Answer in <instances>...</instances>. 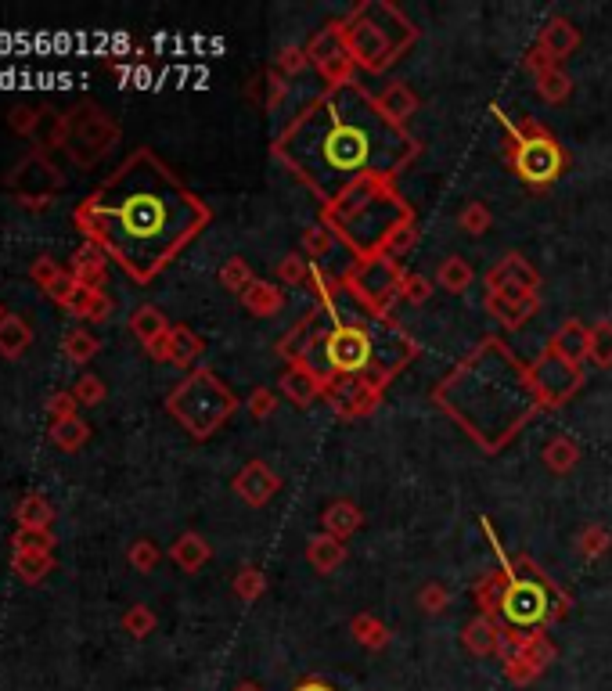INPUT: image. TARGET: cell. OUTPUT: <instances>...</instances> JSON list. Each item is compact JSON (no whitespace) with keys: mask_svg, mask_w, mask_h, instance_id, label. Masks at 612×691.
<instances>
[{"mask_svg":"<svg viewBox=\"0 0 612 691\" xmlns=\"http://www.w3.org/2000/svg\"><path fill=\"white\" fill-rule=\"evenodd\" d=\"M72 224L137 285H148L209 224V209L152 148H137L76 206Z\"/></svg>","mask_w":612,"mask_h":691,"instance_id":"obj_1","label":"cell"},{"mask_svg":"<svg viewBox=\"0 0 612 691\" xmlns=\"http://www.w3.org/2000/svg\"><path fill=\"white\" fill-rule=\"evenodd\" d=\"M281 155L324 198H339L364 180L389 177L411 155V137L382 116L378 101L353 83L317 101L281 141Z\"/></svg>","mask_w":612,"mask_h":691,"instance_id":"obj_2","label":"cell"},{"mask_svg":"<svg viewBox=\"0 0 612 691\" xmlns=\"http://www.w3.org/2000/svg\"><path fill=\"white\" fill-rule=\"evenodd\" d=\"M166 407H170L173 418H177L195 440H206V436H213V432L231 418V411L238 404H234V396L227 393V386L213 375V371L198 368L173 389Z\"/></svg>","mask_w":612,"mask_h":691,"instance_id":"obj_3","label":"cell"},{"mask_svg":"<svg viewBox=\"0 0 612 691\" xmlns=\"http://www.w3.org/2000/svg\"><path fill=\"white\" fill-rule=\"evenodd\" d=\"M119 137H123V130H119V123L108 116L105 108L94 105V101H80L76 108L65 112L58 152L69 155V162H76L83 170H90V166H98L116 148Z\"/></svg>","mask_w":612,"mask_h":691,"instance_id":"obj_4","label":"cell"},{"mask_svg":"<svg viewBox=\"0 0 612 691\" xmlns=\"http://www.w3.org/2000/svg\"><path fill=\"white\" fill-rule=\"evenodd\" d=\"M4 188L15 195L18 206L47 209L54 198L62 195L65 173H62V166L51 159V152H40V148H33L26 159L15 162V166L8 170V177H4Z\"/></svg>","mask_w":612,"mask_h":691,"instance_id":"obj_5","label":"cell"},{"mask_svg":"<svg viewBox=\"0 0 612 691\" xmlns=\"http://www.w3.org/2000/svg\"><path fill=\"white\" fill-rule=\"evenodd\" d=\"M324 368L339 378H353L360 371H375V339L360 324H339L324 339Z\"/></svg>","mask_w":612,"mask_h":691,"instance_id":"obj_6","label":"cell"},{"mask_svg":"<svg viewBox=\"0 0 612 691\" xmlns=\"http://www.w3.org/2000/svg\"><path fill=\"white\" fill-rule=\"evenodd\" d=\"M346 51L353 54V62H360L364 69L378 72V69H386L389 62L396 58V51L404 44H396V40H389V33L382 26H375L371 22V11L368 8H360L357 18L350 22V29H346Z\"/></svg>","mask_w":612,"mask_h":691,"instance_id":"obj_7","label":"cell"},{"mask_svg":"<svg viewBox=\"0 0 612 691\" xmlns=\"http://www.w3.org/2000/svg\"><path fill=\"white\" fill-rule=\"evenodd\" d=\"M497 609H501V616L512 627L533 630L551 616V594L540 580H522L519 576V580H512V584L504 587Z\"/></svg>","mask_w":612,"mask_h":691,"instance_id":"obj_8","label":"cell"},{"mask_svg":"<svg viewBox=\"0 0 612 691\" xmlns=\"http://www.w3.org/2000/svg\"><path fill=\"white\" fill-rule=\"evenodd\" d=\"M562 166H566V155H562V148L544 134L530 137V141H522L519 148H515V173H519L526 184H533V188L551 184V180L562 173Z\"/></svg>","mask_w":612,"mask_h":691,"instance_id":"obj_9","label":"cell"},{"mask_svg":"<svg viewBox=\"0 0 612 691\" xmlns=\"http://www.w3.org/2000/svg\"><path fill=\"white\" fill-rule=\"evenodd\" d=\"M400 281H404V274H400L396 263L382 252V256H371V260L357 270V281H353V285H357L360 296L375 299V303H386L396 288H400Z\"/></svg>","mask_w":612,"mask_h":691,"instance_id":"obj_10","label":"cell"},{"mask_svg":"<svg viewBox=\"0 0 612 691\" xmlns=\"http://www.w3.org/2000/svg\"><path fill=\"white\" fill-rule=\"evenodd\" d=\"M69 274L76 278L80 288H90V292H105L108 285V256L98 249V245H83V249L72 252Z\"/></svg>","mask_w":612,"mask_h":691,"instance_id":"obj_11","label":"cell"},{"mask_svg":"<svg viewBox=\"0 0 612 691\" xmlns=\"http://www.w3.org/2000/svg\"><path fill=\"white\" fill-rule=\"evenodd\" d=\"M278 476L270 472L263 461H249V465L238 472V479H234V490L245 497L249 504H267L270 497L278 494Z\"/></svg>","mask_w":612,"mask_h":691,"instance_id":"obj_12","label":"cell"},{"mask_svg":"<svg viewBox=\"0 0 612 691\" xmlns=\"http://www.w3.org/2000/svg\"><path fill=\"white\" fill-rule=\"evenodd\" d=\"M29 346H33V328H29L26 317H18V314L4 317V321H0V357L18 360Z\"/></svg>","mask_w":612,"mask_h":691,"instance_id":"obj_13","label":"cell"},{"mask_svg":"<svg viewBox=\"0 0 612 691\" xmlns=\"http://www.w3.org/2000/svg\"><path fill=\"white\" fill-rule=\"evenodd\" d=\"M11 573L22 584H40L44 576L54 573V558L47 551H11Z\"/></svg>","mask_w":612,"mask_h":691,"instance_id":"obj_14","label":"cell"},{"mask_svg":"<svg viewBox=\"0 0 612 691\" xmlns=\"http://www.w3.org/2000/svg\"><path fill=\"white\" fill-rule=\"evenodd\" d=\"M18 530H51L54 508L44 494H26L15 508Z\"/></svg>","mask_w":612,"mask_h":691,"instance_id":"obj_15","label":"cell"},{"mask_svg":"<svg viewBox=\"0 0 612 691\" xmlns=\"http://www.w3.org/2000/svg\"><path fill=\"white\" fill-rule=\"evenodd\" d=\"M65 310L76 317H87V321H108L112 314V299L108 292H90V288H76L72 299L65 303Z\"/></svg>","mask_w":612,"mask_h":691,"instance_id":"obj_16","label":"cell"},{"mask_svg":"<svg viewBox=\"0 0 612 691\" xmlns=\"http://www.w3.org/2000/svg\"><path fill=\"white\" fill-rule=\"evenodd\" d=\"M281 389L292 396V404L306 407V404H314L317 396H321V378H317L314 371L292 368V371H285V375H281Z\"/></svg>","mask_w":612,"mask_h":691,"instance_id":"obj_17","label":"cell"},{"mask_svg":"<svg viewBox=\"0 0 612 691\" xmlns=\"http://www.w3.org/2000/svg\"><path fill=\"white\" fill-rule=\"evenodd\" d=\"M170 555L184 573H198V569L209 562V544L198 537V533H184V537L170 548Z\"/></svg>","mask_w":612,"mask_h":691,"instance_id":"obj_18","label":"cell"},{"mask_svg":"<svg viewBox=\"0 0 612 691\" xmlns=\"http://www.w3.org/2000/svg\"><path fill=\"white\" fill-rule=\"evenodd\" d=\"M461 641H465V648L468 652H476V656H490V652L501 648V634H497V627H494L490 616H479V620L468 623L465 634H461Z\"/></svg>","mask_w":612,"mask_h":691,"instance_id":"obj_19","label":"cell"},{"mask_svg":"<svg viewBox=\"0 0 612 691\" xmlns=\"http://www.w3.org/2000/svg\"><path fill=\"white\" fill-rule=\"evenodd\" d=\"M130 332H134L144 346H152L155 339H162V335L170 332V324H166L162 310H155V306H137L134 314H130Z\"/></svg>","mask_w":612,"mask_h":691,"instance_id":"obj_20","label":"cell"},{"mask_svg":"<svg viewBox=\"0 0 612 691\" xmlns=\"http://www.w3.org/2000/svg\"><path fill=\"white\" fill-rule=\"evenodd\" d=\"M306 558H310V566L321 569V573H332L335 566H339L342 558H346V548H342V540L332 537V533H324V537H314L310 540V548H306Z\"/></svg>","mask_w":612,"mask_h":691,"instance_id":"obj_21","label":"cell"},{"mask_svg":"<svg viewBox=\"0 0 612 691\" xmlns=\"http://www.w3.org/2000/svg\"><path fill=\"white\" fill-rule=\"evenodd\" d=\"M576 29L569 26L566 18H555V22H548V29H544V36H540V51L551 54V62L555 58H562V54H569L576 47Z\"/></svg>","mask_w":612,"mask_h":691,"instance_id":"obj_22","label":"cell"},{"mask_svg":"<svg viewBox=\"0 0 612 691\" xmlns=\"http://www.w3.org/2000/svg\"><path fill=\"white\" fill-rule=\"evenodd\" d=\"M202 357V339L191 332L188 324H177L170 328V360L177 368H191V360Z\"/></svg>","mask_w":612,"mask_h":691,"instance_id":"obj_23","label":"cell"},{"mask_svg":"<svg viewBox=\"0 0 612 691\" xmlns=\"http://www.w3.org/2000/svg\"><path fill=\"white\" fill-rule=\"evenodd\" d=\"M378 108H382V116L393 119V123L400 126L404 123V116H411L414 108H418V98H414L404 83H393L386 94H378Z\"/></svg>","mask_w":612,"mask_h":691,"instance_id":"obj_24","label":"cell"},{"mask_svg":"<svg viewBox=\"0 0 612 691\" xmlns=\"http://www.w3.org/2000/svg\"><path fill=\"white\" fill-rule=\"evenodd\" d=\"M551 353H555V357H562L566 364H573V368H576V364H580V357L587 353V332L576 321H569L566 328L555 335V346H551Z\"/></svg>","mask_w":612,"mask_h":691,"instance_id":"obj_25","label":"cell"},{"mask_svg":"<svg viewBox=\"0 0 612 691\" xmlns=\"http://www.w3.org/2000/svg\"><path fill=\"white\" fill-rule=\"evenodd\" d=\"M242 303L249 306L252 314H260V317L278 314V310H281V288L263 285V281H252V285L242 292Z\"/></svg>","mask_w":612,"mask_h":691,"instance_id":"obj_26","label":"cell"},{"mask_svg":"<svg viewBox=\"0 0 612 691\" xmlns=\"http://www.w3.org/2000/svg\"><path fill=\"white\" fill-rule=\"evenodd\" d=\"M62 350L72 364H87V360L101 350V342H98V335H90L87 328H69L62 339Z\"/></svg>","mask_w":612,"mask_h":691,"instance_id":"obj_27","label":"cell"},{"mask_svg":"<svg viewBox=\"0 0 612 691\" xmlns=\"http://www.w3.org/2000/svg\"><path fill=\"white\" fill-rule=\"evenodd\" d=\"M324 526H328V533L332 537H350L353 530H360V512L353 508L350 501H339L328 508V515H324Z\"/></svg>","mask_w":612,"mask_h":691,"instance_id":"obj_28","label":"cell"},{"mask_svg":"<svg viewBox=\"0 0 612 691\" xmlns=\"http://www.w3.org/2000/svg\"><path fill=\"white\" fill-rule=\"evenodd\" d=\"M51 440L58 443L62 450H80L83 443L90 440V425L83 418H69V422H54L51 425Z\"/></svg>","mask_w":612,"mask_h":691,"instance_id":"obj_29","label":"cell"},{"mask_svg":"<svg viewBox=\"0 0 612 691\" xmlns=\"http://www.w3.org/2000/svg\"><path fill=\"white\" fill-rule=\"evenodd\" d=\"M436 281H440L447 292H454V296H458V292H465V288H468V281H472V267H468L461 256H447V260H443V267H440V274H436Z\"/></svg>","mask_w":612,"mask_h":691,"instance_id":"obj_30","label":"cell"},{"mask_svg":"<svg viewBox=\"0 0 612 691\" xmlns=\"http://www.w3.org/2000/svg\"><path fill=\"white\" fill-rule=\"evenodd\" d=\"M587 353L598 368H609L612 364V324H598L594 332H587Z\"/></svg>","mask_w":612,"mask_h":691,"instance_id":"obj_31","label":"cell"},{"mask_svg":"<svg viewBox=\"0 0 612 691\" xmlns=\"http://www.w3.org/2000/svg\"><path fill=\"white\" fill-rule=\"evenodd\" d=\"M544 461H548L551 472H569V468L580 461V450L569 440H551L548 450H544Z\"/></svg>","mask_w":612,"mask_h":691,"instance_id":"obj_32","label":"cell"},{"mask_svg":"<svg viewBox=\"0 0 612 691\" xmlns=\"http://www.w3.org/2000/svg\"><path fill=\"white\" fill-rule=\"evenodd\" d=\"M123 630L130 638H148L155 630V612L148 609V605H130V609L123 612Z\"/></svg>","mask_w":612,"mask_h":691,"instance_id":"obj_33","label":"cell"},{"mask_svg":"<svg viewBox=\"0 0 612 691\" xmlns=\"http://www.w3.org/2000/svg\"><path fill=\"white\" fill-rule=\"evenodd\" d=\"M44 407H47V418H51V425L54 422H69V418H80V414H76L80 400H76L69 389H58V393H51Z\"/></svg>","mask_w":612,"mask_h":691,"instance_id":"obj_34","label":"cell"},{"mask_svg":"<svg viewBox=\"0 0 612 691\" xmlns=\"http://www.w3.org/2000/svg\"><path fill=\"white\" fill-rule=\"evenodd\" d=\"M220 285H224L227 292H245V288L252 285V270H249V263H245L242 256H234V260H227V267L220 270Z\"/></svg>","mask_w":612,"mask_h":691,"instance_id":"obj_35","label":"cell"},{"mask_svg":"<svg viewBox=\"0 0 612 691\" xmlns=\"http://www.w3.org/2000/svg\"><path fill=\"white\" fill-rule=\"evenodd\" d=\"M11 548H15V551H47V555H51L54 533L51 530H15V537H11Z\"/></svg>","mask_w":612,"mask_h":691,"instance_id":"obj_36","label":"cell"},{"mask_svg":"<svg viewBox=\"0 0 612 691\" xmlns=\"http://www.w3.org/2000/svg\"><path fill=\"white\" fill-rule=\"evenodd\" d=\"M353 634H357L360 645H368V648H382L389 641V630L378 620H371V616H357V620H353Z\"/></svg>","mask_w":612,"mask_h":691,"instance_id":"obj_37","label":"cell"},{"mask_svg":"<svg viewBox=\"0 0 612 691\" xmlns=\"http://www.w3.org/2000/svg\"><path fill=\"white\" fill-rule=\"evenodd\" d=\"M263 587H267V580H263V573H256V569H242V573L234 576V594H238L242 602H256L263 594Z\"/></svg>","mask_w":612,"mask_h":691,"instance_id":"obj_38","label":"cell"},{"mask_svg":"<svg viewBox=\"0 0 612 691\" xmlns=\"http://www.w3.org/2000/svg\"><path fill=\"white\" fill-rule=\"evenodd\" d=\"M537 83H540V94H544L548 101H562L569 94V80L555 69V65L544 69V72H537Z\"/></svg>","mask_w":612,"mask_h":691,"instance_id":"obj_39","label":"cell"},{"mask_svg":"<svg viewBox=\"0 0 612 691\" xmlns=\"http://www.w3.org/2000/svg\"><path fill=\"white\" fill-rule=\"evenodd\" d=\"M72 396H76L83 407H98L101 400H105V382H101L98 375H83L80 382H76V389H72Z\"/></svg>","mask_w":612,"mask_h":691,"instance_id":"obj_40","label":"cell"},{"mask_svg":"<svg viewBox=\"0 0 612 691\" xmlns=\"http://www.w3.org/2000/svg\"><path fill=\"white\" fill-rule=\"evenodd\" d=\"M65 270L58 267V263L51 260V256H36L33 260V267H29V278L36 281V285H40V292H47V288L54 285V281L62 278Z\"/></svg>","mask_w":612,"mask_h":691,"instance_id":"obj_41","label":"cell"},{"mask_svg":"<svg viewBox=\"0 0 612 691\" xmlns=\"http://www.w3.org/2000/svg\"><path fill=\"white\" fill-rule=\"evenodd\" d=\"M8 123H11V130H15V134L33 137L36 123H40V108H33V105H18V108H11Z\"/></svg>","mask_w":612,"mask_h":691,"instance_id":"obj_42","label":"cell"},{"mask_svg":"<svg viewBox=\"0 0 612 691\" xmlns=\"http://www.w3.org/2000/svg\"><path fill=\"white\" fill-rule=\"evenodd\" d=\"M130 566L141 569V573H152L159 566V548H155L152 540H137L134 548H130Z\"/></svg>","mask_w":612,"mask_h":691,"instance_id":"obj_43","label":"cell"},{"mask_svg":"<svg viewBox=\"0 0 612 691\" xmlns=\"http://www.w3.org/2000/svg\"><path fill=\"white\" fill-rule=\"evenodd\" d=\"M461 227H465L468 234H486V227H490V213H486L483 202H472V206L461 209Z\"/></svg>","mask_w":612,"mask_h":691,"instance_id":"obj_44","label":"cell"},{"mask_svg":"<svg viewBox=\"0 0 612 691\" xmlns=\"http://www.w3.org/2000/svg\"><path fill=\"white\" fill-rule=\"evenodd\" d=\"M400 292H404L407 303H425L432 292L429 278H422V274H404V281H400Z\"/></svg>","mask_w":612,"mask_h":691,"instance_id":"obj_45","label":"cell"},{"mask_svg":"<svg viewBox=\"0 0 612 691\" xmlns=\"http://www.w3.org/2000/svg\"><path fill=\"white\" fill-rule=\"evenodd\" d=\"M418 602H422L425 612H443V609H447V602H450V594H447V587H443V584H429Z\"/></svg>","mask_w":612,"mask_h":691,"instance_id":"obj_46","label":"cell"},{"mask_svg":"<svg viewBox=\"0 0 612 691\" xmlns=\"http://www.w3.org/2000/svg\"><path fill=\"white\" fill-rule=\"evenodd\" d=\"M580 548H584V555H602L605 548H609V533L598 530V526H591V530L580 533Z\"/></svg>","mask_w":612,"mask_h":691,"instance_id":"obj_47","label":"cell"},{"mask_svg":"<svg viewBox=\"0 0 612 691\" xmlns=\"http://www.w3.org/2000/svg\"><path fill=\"white\" fill-rule=\"evenodd\" d=\"M274 407H278V396L270 393V389H256V393L249 396V411L256 414V418H267V414H274Z\"/></svg>","mask_w":612,"mask_h":691,"instance_id":"obj_48","label":"cell"},{"mask_svg":"<svg viewBox=\"0 0 612 691\" xmlns=\"http://www.w3.org/2000/svg\"><path fill=\"white\" fill-rule=\"evenodd\" d=\"M281 281H292V285H299V281L306 278V267H303V260H299V256H288L285 263H281Z\"/></svg>","mask_w":612,"mask_h":691,"instance_id":"obj_49","label":"cell"},{"mask_svg":"<svg viewBox=\"0 0 612 691\" xmlns=\"http://www.w3.org/2000/svg\"><path fill=\"white\" fill-rule=\"evenodd\" d=\"M281 65H285V69H292V72H299V69L306 65V54H303V51H285Z\"/></svg>","mask_w":612,"mask_h":691,"instance_id":"obj_50","label":"cell"},{"mask_svg":"<svg viewBox=\"0 0 612 691\" xmlns=\"http://www.w3.org/2000/svg\"><path fill=\"white\" fill-rule=\"evenodd\" d=\"M296 691H332V688H328V684H321V681H303Z\"/></svg>","mask_w":612,"mask_h":691,"instance_id":"obj_51","label":"cell"},{"mask_svg":"<svg viewBox=\"0 0 612 691\" xmlns=\"http://www.w3.org/2000/svg\"><path fill=\"white\" fill-rule=\"evenodd\" d=\"M234 691H263V688H256V684L245 681V684H238V688H234Z\"/></svg>","mask_w":612,"mask_h":691,"instance_id":"obj_52","label":"cell"},{"mask_svg":"<svg viewBox=\"0 0 612 691\" xmlns=\"http://www.w3.org/2000/svg\"><path fill=\"white\" fill-rule=\"evenodd\" d=\"M4 317H8V310H4V306H0V321H4Z\"/></svg>","mask_w":612,"mask_h":691,"instance_id":"obj_53","label":"cell"}]
</instances>
